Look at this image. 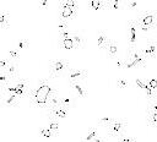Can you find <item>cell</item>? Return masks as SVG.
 Returning <instances> with one entry per match:
<instances>
[{
	"label": "cell",
	"mask_w": 157,
	"mask_h": 142,
	"mask_svg": "<svg viewBox=\"0 0 157 142\" xmlns=\"http://www.w3.org/2000/svg\"><path fill=\"white\" fill-rule=\"evenodd\" d=\"M49 78L38 81L37 84L33 88H31L29 94H28V100L33 106L39 108V109L49 108L50 98L54 94V92H56V89L50 84Z\"/></svg>",
	"instance_id": "1"
},
{
	"label": "cell",
	"mask_w": 157,
	"mask_h": 142,
	"mask_svg": "<svg viewBox=\"0 0 157 142\" xmlns=\"http://www.w3.org/2000/svg\"><path fill=\"white\" fill-rule=\"evenodd\" d=\"M29 91H31L29 89V82L26 78H20V77L13 78L10 83L1 87L2 93H12V94L18 95L21 99L28 98Z\"/></svg>",
	"instance_id": "2"
},
{
	"label": "cell",
	"mask_w": 157,
	"mask_h": 142,
	"mask_svg": "<svg viewBox=\"0 0 157 142\" xmlns=\"http://www.w3.org/2000/svg\"><path fill=\"white\" fill-rule=\"evenodd\" d=\"M69 69H70V65L66 60L60 59V58L53 59L49 62V77H50V80L60 77L63 75H66Z\"/></svg>",
	"instance_id": "3"
},
{
	"label": "cell",
	"mask_w": 157,
	"mask_h": 142,
	"mask_svg": "<svg viewBox=\"0 0 157 142\" xmlns=\"http://www.w3.org/2000/svg\"><path fill=\"white\" fill-rule=\"evenodd\" d=\"M128 127V122L121 119V118H115L112 124L105 127L107 129V132H108V137L109 138H118L120 135L125 133V130Z\"/></svg>",
	"instance_id": "4"
},
{
	"label": "cell",
	"mask_w": 157,
	"mask_h": 142,
	"mask_svg": "<svg viewBox=\"0 0 157 142\" xmlns=\"http://www.w3.org/2000/svg\"><path fill=\"white\" fill-rule=\"evenodd\" d=\"M136 20L139 22L146 23L153 28H156V23H157V12L155 10H146V11H140L137 13Z\"/></svg>",
	"instance_id": "5"
},
{
	"label": "cell",
	"mask_w": 157,
	"mask_h": 142,
	"mask_svg": "<svg viewBox=\"0 0 157 142\" xmlns=\"http://www.w3.org/2000/svg\"><path fill=\"white\" fill-rule=\"evenodd\" d=\"M128 56H130L136 64L139 67H145L146 66V61H147V58L145 56L144 53H141L140 50H137L135 48V45H130L129 49H128Z\"/></svg>",
	"instance_id": "6"
},
{
	"label": "cell",
	"mask_w": 157,
	"mask_h": 142,
	"mask_svg": "<svg viewBox=\"0 0 157 142\" xmlns=\"http://www.w3.org/2000/svg\"><path fill=\"white\" fill-rule=\"evenodd\" d=\"M66 77L69 81H86L88 78V71L85 69H69L66 72Z\"/></svg>",
	"instance_id": "7"
},
{
	"label": "cell",
	"mask_w": 157,
	"mask_h": 142,
	"mask_svg": "<svg viewBox=\"0 0 157 142\" xmlns=\"http://www.w3.org/2000/svg\"><path fill=\"white\" fill-rule=\"evenodd\" d=\"M77 16V7L67 6V5H59V17L65 21L75 20Z\"/></svg>",
	"instance_id": "8"
},
{
	"label": "cell",
	"mask_w": 157,
	"mask_h": 142,
	"mask_svg": "<svg viewBox=\"0 0 157 142\" xmlns=\"http://www.w3.org/2000/svg\"><path fill=\"white\" fill-rule=\"evenodd\" d=\"M67 110L66 108L64 106H53V108H49L47 109V115L48 118H53V119H56V120H61V119H66L69 115H67Z\"/></svg>",
	"instance_id": "9"
},
{
	"label": "cell",
	"mask_w": 157,
	"mask_h": 142,
	"mask_svg": "<svg viewBox=\"0 0 157 142\" xmlns=\"http://www.w3.org/2000/svg\"><path fill=\"white\" fill-rule=\"evenodd\" d=\"M22 99L12 93H2V105L5 108H16L18 106L20 102Z\"/></svg>",
	"instance_id": "10"
},
{
	"label": "cell",
	"mask_w": 157,
	"mask_h": 142,
	"mask_svg": "<svg viewBox=\"0 0 157 142\" xmlns=\"http://www.w3.org/2000/svg\"><path fill=\"white\" fill-rule=\"evenodd\" d=\"M137 33H139V28H137L136 20L128 21V34H129V44L130 45H135V43L137 40Z\"/></svg>",
	"instance_id": "11"
},
{
	"label": "cell",
	"mask_w": 157,
	"mask_h": 142,
	"mask_svg": "<svg viewBox=\"0 0 157 142\" xmlns=\"http://www.w3.org/2000/svg\"><path fill=\"white\" fill-rule=\"evenodd\" d=\"M156 49H157V43L153 39H148L144 50V54L147 59H155L156 58Z\"/></svg>",
	"instance_id": "12"
},
{
	"label": "cell",
	"mask_w": 157,
	"mask_h": 142,
	"mask_svg": "<svg viewBox=\"0 0 157 142\" xmlns=\"http://www.w3.org/2000/svg\"><path fill=\"white\" fill-rule=\"evenodd\" d=\"M69 86L76 93L77 97H80V98H86L87 97V92L81 86V81H69Z\"/></svg>",
	"instance_id": "13"
},
{
	"label": "cell",
	"mask_w": 157,
	"mask_h": 142,
	"mask_svg": "<svg viewBox=\"0 0 157 142\" xmlns=\"http://www.w3.org/2000/svg\"><path fill=\"white\" fill-rule=\"evenodd\" d=\"M88 4L93 11H102L108 10L109 0H88Z\"/></svg>",
	"instance_id": "14"
},
{
	"label": "cell",
	"mask_w": 157,
	"mask_h": 142,
	"mask_svg": "<svg viewBox=\"0 0 157 142\" xmlns=\"http://www.w3.org/2000/svg\"><path fill=\"white\" fill-rule=\"evenodd\" d=\"M58 45H59V48L63 49V50H67V51H69V50H76V47H75V44H74L71 37H69V38H60V37H59V39H58Z\"/></svg>",
	"instance_id": "15"
},
{
	"label": "cell",
	"mask_w": 157,
	"mask_h": 142,
	"mask_svg": "<svg viewBox=\"0 0 157 142\" xmlns=\"http://www.w3.org/2000/svg\"><path fill=\"white\" fill-rule=\"evenodd\" d=\"M104 50H105L107 55L110 59H115V56L118 54V43L115 40H113V39H109V42H108V44H107Z\"/></svg>",
	"instance_id": "16"
},
{
	"label": "cell",
	"mask_w": 157,
	"mask_h": 142,
	"mask_svg": "<svg viewBox=\"0 0 157 142\" xmlns=\"http://www.w3.org/2000/svg\"><path fill=\"white\" fill-rule=\"evenodd\" d=\"M71 39H72V42H74L76 49H82V48H85L86 39H85V37H83L81 33L72 32V33H71Z\"/></svg>",
	"instance_id": "17"
},
{
	"label": "cell",
	"mask_w": 157,
	"mask_h": 142,
	"mask_svg": "<svg viewBox=\"0 0 157 142\" xmlns=\"http://www.w3.org/2000/svg\"><path fill=\"white\" fill-rule=\"evenodd\" d=\"M4 71H5L10 77L16 78V77H17V73H18V61L11 59L10 64L7 65V67H6Z\"/></svg>",
	"instance_id": "18"
},
{
	"label": "cell",
	"mask_w": 157,
	"mask_h": 142,
	"mask_svg": "<svg viewBox=\"0 0 157 142\" xmlns=\"http://www.w3.org/2000/svg\"><path fill=\"white\" fill-rule=\"evenodd\" d=\"M108 42H109V39H108L107 34L103 31H99L97 33V45H98V48L99 49H105Z\"/></svg>",
	"instance_id": "19"
},
{
	"label": "cell",
	"mask_w": 157,
	"mask_h": 142,
	"mask_svg": "<svg viewBox=\"0 0 157 142\" xmlns=\"http://www.w3.org/2000/svg\"><path fill=\"white\" fill-rule=\"evenodd\" d=\"M125 7V1L123 0H109L108 10L109 11H120Z\"/></svg>",
	"instance_id": "20"
},
{
	"label": "cell",
	"mask_w": 157,
	"mask_h": 142,
	"mask_svg": "<svg viewBox=\"0 0 157 142\" xmlns=\"http://www.w3.org/2000/svg\"><path fill=\"white\" fill-rule=\"evenodd\" d=\"M75 105H76V98L71 95H61V106L70 109V108H74Z\"/></svg>",
	"instance_id": "21"
},
{
	"label": "cell",
	"mask_w": 157,
	"mask_h": 142,
	"mask_svg": "<svg viewBox=\"0 0 157 142\" xmlns=\"http://www.w3.org/2000/svg\"><path fill=\"white\" fill-rule=\"evenodd\" d=\"M0 27L2 29H9L10 28V15L6 11H2L0 13Z\"/></svg>",
	"instance_id": "22"
},
{
	"label": "cell",
	"mask_w": 157,
	"mask_h": 142,
	"mask_svg": "<svg viewBox=\"0 0 157 142\" xmlns=\"http://www.w3.org/2000/svg\"><path fill=\"white\" fill-rule=\"evenodd\" d=\"M146 122L150 127H152L155 124H157V111L146 110Z\"/></svg>",
	"instance_id": "23"
},
{
	"label": "cell",
	"mask_w": 157,
	"mask_h": 142,
	"mask_svg": "<svg viewBox=\"0 0 157 142\" xmlns=\"http://www.w3.org/2000/svg\"><path fill=\"white\" fill-rule=\"evenodd\" d=\"M114 119H115V118H112V116H108V115L101 116V118L98 119V121H97V125L101 126V127H108V126L112 124V121H113Z\"/></svg>",
	"instance_id": "24"
},
{
	"label": "cell",
	"mask_w": 157,
	"mask_h": 142,
	"mask_svg": "<svg viewBox=\"0 0 157 142\" xmlns=\"http://www.w3.org/2000/svg\"><path fill=\"white\" fill-rule=\"evenodd\" d=\"M60 105H61V95H59L58 92H54V94L52 95L50 102H49V108L60 106ZM49 108H48V109H49Z\"/></svg>",
	"instance_id": "25"
},
{
	"label": "cell",
	"mask_w": 157,
	"mask_h": 142,
	"mask_svg": "<svg viewBox=\"0 0 157 142\" xmlns=\"http://www.w3.org/2000/svg\"><path fill=\"white\" fill-rule=\"evenodd\" d=\"M145 93H146V98H147L148 100H151V99H153V98L157 97V88H153V87H151L150 84H146V87H145Z\"/></svg>",
	"instance_id": "26"
},
{
	"label": "cell",
	"mask_w": 157,
	"mask_h": 142,
	"mask_svg": "<svg viewBox=\"0 0 157 142\" xmlns=\"http://www.w3.org/2000/svg\"><path fill=\"white\" fill-rule=\"evenodd\" d=\"M135 20H136V18H135ZM136 22H137L139 32H140V33H142V34H146V33H148V32H151V31H153V29H155L153 27H151V26H148V24H146V23L139 22L137 20H136Z\"/></svg>",
	"instance_id": "27"
},
{
	"label": "cell",
	"mask_w": 157,
	"mask_h": 142,
	"mask_svg": "<svg viewBox=\"0 0 157 142\" xmlns=\"http://www.w3.org/2000/svg\"><path fill=\"white\" fill-rule=\"evenodd\" d=\"M40 136H42L43 138L50 140V138L55 137V136H56V133H55L54 131H52V130H50V129L47 126V127H43V129L40 130Z\"/></svg>",
	"instance_id": "28"
},
{
	"label": "cell",
	"mask_w": 157,
	"mask_h": 142,
	"mask_svg": "<svg viewBox=\"0 0 157 142\" xmlns=\"http://www.w3.org/2000/svg\"><path fill=\"white\" fill-rule=\"evenodd\" d=\"M139 6H140V1L139 0H126L125 1V7L128 10L137 11L139 10Z\"/></svg>",
	"instance_id": "29"
},
{
	"label": "cell",
	"mask_w": 157,
	"mask_h": 142,
	"mask_svg": "<svg viewBox=\"0 0 157 142\" xmlns=\"http://www.w3.org/2000/svg\"><path fill=\"white\" fill-rule=\"evenodd\" d=\"M98 136V129L97 127H91L85 137V141H94L96 137Z\"/></svg>",
	"instance_id": "30"
},
{
	"label": "cell",
	"mask_w": 157,
	"mask_h": 142,
	"mask_svg": "<svg viewBox=\"0 0 157 142\" xmlns=\"http://www.w3.org/2000/svg\"><path fill=\"white\" fill-rule=\"evenodd\" d=\"M12 80H13V78H12V77H10L5 71H1V73H0V86H1V87L6 86V84H7V83H10Z\"/></svg>",
	"instance_id": "31"
},
{
	"label": "cell",
	"mask_w": 157,
	"mask_h": 142,
	"mask_svg": "<svg viewBox=\"0 0 157 142\" xmlns=\"http://www.w3.org/2000/svg\"><path fill=\"white\" fill-rule=\"evenodd\" d=\"M48 127H49L52 131H54L55 133H58V131H59V120H56V119H53V118H49Z\"/></svg>",
	"instance_id": "32"
},
{
	"label": "cell",
	"mask_w": 157,
	"mask_h": 142,
	"mask_svg": "<svg viewBox=\"0 0 157 142\" xmlns=\"http://www.w3.org/2000/svg\"><path fill=\"white\" fill-rule=\"evenodd\" d=\"M124 66H125V69H137V67H139L137 64H136L130 56H128V58L124 60Z\"/></svg>",
	"instance_id": "33"
},
{
	"label": "cell",
	"mask_w": 157,
	"mask_h": 142,
	"mask_svg": "<svg viewBox=\"0 0 157 142\" xmlns=\"http://www.w3.org/2000/svg\"><path fill=\"white\" fill-rule=\"evenodd\" d=\"M29 48V42L27 39H18L17 40V49L20 50H27Z\"/></svg>",
	"instance_id": "34"
},
{
	"label": "cell",
	"mask_w": 157,
	"mask_h": 142,
	"mask_svg": "<svg viewBox=\"0 0 157 142\" xmlns=\"http://www.w3.org/2000/svg\"><path fill=\"white\" fill-rule=\"evenodd\" d=\"M115 84H117V87L119 89H126L129 87V82L126 80H124V78H118L115 81Z\"/></svg>",
	"instance_id": "35"
},
{
	"label": "cell",
	"mask_w": 157,
	"mask_h": 142,
	"mask_svg": "<svg viewBox=\"0 0 157 142\" xmlns=\"http://www.w3.org/2000/svg\"><path fill=\"white\" fill-rule=\"evenodd\" d=\"M146 110H151V111H157V97L148 100V104H147V109Z\"/></svg>",
	"instance_id": "36"
},
{
	"label": "cell",
	"mask_w": 157,
	"mask_h": 142,
	"mask_svg": "<svg viewBox=\"0 0 157 142\" xmlns=\"http://www.w3.org/2000/svg\"><path fill=\"white\" fill-rule=\"evenodd\" d=\"M58 27H59V32H64V31H67V21L63 20L59 17L58 20Z\"/></svg>",
	"instance_id": "37"
},
{
	"label": "cell",
	"mask_w": 157,
	"mask_h": 142,
	"mask_svg": "<svg viewBox=\"0 0 157 142\" xmlns=\"http://www.w3.org/2000/svg\"><path fill=\"white\" fill-rule=\"evenodd\" d=\"M9 58L12 59V60L18 61L20 60V53L17 51V49H10L9 50Z\"/></svg>",
	"instance_id": "38"
},
{
	"label": "cell",
	"mask_w": 157,
	"mask_h": 142,
	"mask_svg": "<svg viewBox=\"0 0 157 142\" xmlns=\"http://www.w3.org/2000/svg\"><path fill=\"white\" fill-rule=\"evenodd\" d=\"M59 5H67V6L77 7V0H59Z\"/></svg>",
	"instance_id": "39"
},
{
	"label": "cell",
	"mask_w": 157,
	"mask_h": 142,
	"mask_svg": "<svg viewBox=\"0 0 157 142\" xmlns=\"http://www.w3.org/2000/svg\"><path fill=\"white\" fill-rule=\"evenodd\" d=\"M117 140H118V141H121V142H134V141H136V138L130 137V136H128V135H125V133L120 135Z\"/></svg>",
	"instance_id": "40"
},
{
	"label": "cell",
	"mask_w": 157,
	"mask_h": 142,
	"mask_svg": "<svg viewBox=\"0 0 157 142\" xmlns=\"http://www.w3.org/2000/svg\"><path fill=\"white\" fill-rule=\"evenodd\" d=\"M10 61H11V59L7 56V58H4V59H1L0 60V69H1V71H4L6 67H7V65L10 64Z\"/></svg>",
	"instance_id": "41"
},
{
	"label": "cell",
	"mask_w": 157,
	"mask_h": 142,
	"mask_svg": "<svg viewBox=\"0 0 157 142\" xmlns=\"http://www.w3.org/2000/svg\"><path fill=\"white\" fill-rule=\"evenodd\" d=\"M38 5H39V7H40V9H47L48 0H40V1L38 2Z\"/></svg>",
	"instance_id": "42"
},
{
	"label": "cell",
	"mask_w": 157,
	"mask_h": 142,
	"mask_svg": "<svg viewBox=\"0 0 157 142\" xmlns=\"http://www.w3.org/2000/svg\"><path fill=\"white\" fill-rule=\"evenodd\" d=\"M117 66H118V69H125V66H124V60L117 59Z\"/></svg>",
	"instance_id": "43"
},
{
	"label": "cell",
	"mask_w": 157,
	"mask_h": 142,
	"mask_svg": "<svg viewBox=\"0 0 157 142\" xmlns=\"http://www.w3.org/2000/svg\"><path fill=\"white\" fill-rule=\"evenodd\" d=\"M135 83H136V84H137L140 88H142V89H145V87H146V84H145L144 82H141L140 80H136V81H135Z\"/></svg>",
	"instance_id": "44"
},
{
	"label": "cell",
	"mask_w": 157,
	"mask_h": 142,
	"mask_svg": "<svg viewBox=\"0 0 157 142\" xmlns=\"http://www.w3.org/2000/svg\"><path fill=\"white\" fill-rule=\"evenodd\" d=\"M152 127H153V129H155V131H156V133H157V124H155V125H153V126H152Z\"/></svg>",
	"instance_id": "45"
},
{
	"label": "cell",
	"mask_w": 157,
	"mask_h": 142,
	"mask_svg": "<svg viewBox=\"0 0 157 142\" xmlns=\"http://www.w3.org/2000/svg\"><path fill=\"white\" fill-rule=\"evenodd\" d=\"M4 1H16V0H4Z\"/></svg>",
	"instance_id": "46"
},
{
	"label": "cell",
	"mask_w": 157,
	"mask_h": 142,
	"mask_svg": "<svg viewBox=\"0 0 157 142\" xmlns=\"http://www.w3.org/2000/svg\"><path fill=\"white\" fill-rule=\"evenodd\" d=\"M33 1H37V2H39V1H40V0H33Z\"/></svg>",
	"instance_id": "47"
},
{
	"label": "cell",
	"mask_w": 157,
	"mask_h": 142,
	"mask_svg": "<svg viewBox=\"0 0 157 142\" xmlns=\"http://www.w3.org/2000/svg\"><path fill=\"white\" fill-rule=\"evenodd\" d=\"M156 29H157V23H156Z\"/></svg>",
	"instance_id": "48"
}]
</instances>
